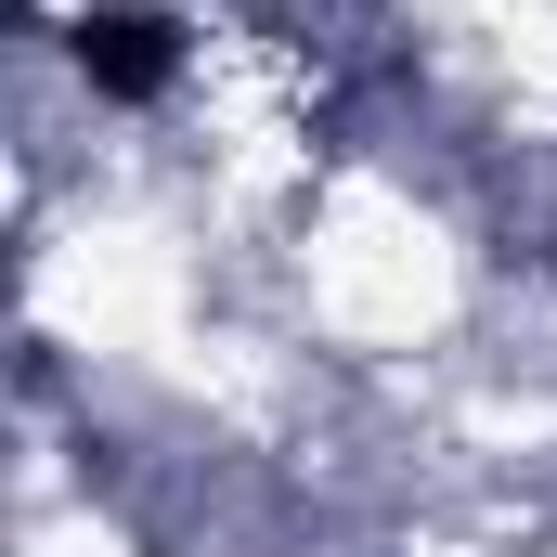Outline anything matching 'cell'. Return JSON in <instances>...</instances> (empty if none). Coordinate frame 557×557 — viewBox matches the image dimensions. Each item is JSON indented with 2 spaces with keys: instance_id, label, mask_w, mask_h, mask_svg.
<instances>
[{
  "instance_id": "cell-1",
  "label": "cell",
  "mask_w": 557,
  "mask_h": 557,
  "mask_svg": "<svg viewBox=\"0 0 557 557\" xmlns=\"http://www.w3.org/2000/svg\"><path fill=\"white\" fill-rule=\"evenodd\" d=\"M78 65H91V91H117V104H156L182 52H169V26H156V13H91V26H78Z\"/></svg>"
}]
</instances>
